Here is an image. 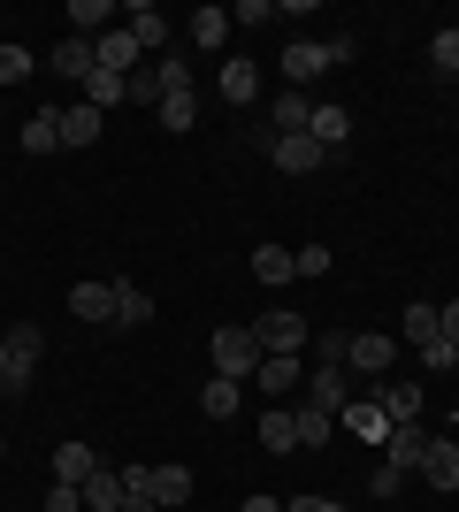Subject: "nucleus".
<instances>
[{
  "label": "nucleus",
  "instance_id": "6e6552de",
  "mask_svg": "<svg viewBox=\"0 0 459 512\" xmlns=\"http://www.w3.org/2000/svg\"><path fill=\"white\" fill-rule=\"evenodd\" d=\"M337 428H345V436H360V444H383V436H391V413L375 406V398H352V406L337 413Z\"/></svg>",
  "mask_w": 459,
  "mask_h": 512
},
{
  "label": "nucleus",
  "instance_id": "4be33fe9",
  "mask_svg": "<svg viewBox=\"0 0 459 512\" xmlns=\"http://www.w3.org/2000/svg\"><path fill=\"white\" fill-rule=\"evenodd\" d=\"M291 413H299V451H314V444H329V436H337V413L314 406V398H299Z\"/></svg>",
  "mask_w": 459,
  "mask_h": 512
},
{
  "label": "nucleus",
  "instance_id": "b1692460",
  "mask_svg": "<svg viewBox=\"0 0 459 512\" xmlns=\"http://www.w3.org/2000/svg\"><path fill=\"white\" fill-rule=\"evenodd\" d=\"M100 130H108V115H100V107H62V146H92V138H100Z\"/></svg>",
  "mask_w": 459,
  "mask_h": 512
},
{
  "label": "nucleus",
  "instance_id": "a18cd8bd",
  "mask_svg": "<svg viewBox=\"0 0 459 512\" xmlns=\"http://www.w3.org/2000/svg\"><path fill=\"white\" fill-rule=\"evenodd\" d=\"M238 512H284V497H245Z\"/></svg>",
  "mask_w": 459,
  "mask_h": 512
},
{
  "label": "nucleus",
  "instance_id": "cd10ccee",
  "mask_svg": "<svg viewBox=\"0 0 459 512\" xmlns=\"http://www.w3.org/2000/svg\"><path fill=\"white\" fill-rule=\"evenodd\" d=\"M131 100V85H123V77H108V69H92L85 77V107H100V115H108V107H123Z\"/></svg>",
  "mask_w": 459,
  "mask_h": 512
},
{
  "label": "nucleus",
  "instance_id": "4468645a",
  "mask_svg": "<svg viewBox=\"0 0 459 512\" xmlns=\"http://www.w3.org/2000/svg\"><path fill=\"white\" fill-rule=\"evenodd\" d=\"M153 505H161V512L192 505V467H176V459H169V467H153Z\"/></svg>",
  "mask_w": 459,
  "mask_h": 512
},
{
  "label": "nucleus",
  "instance_id": "9d476101",
  "mask_svg": "<svg viewBox=\"0 0 459 512\" xmlns=\"http://www.w3.org/2000/svg\"><path fill=\"white\" fill-rule=\"evenodd\" d=\"M268 161H276L284 176H314V169L329 161V153L314 146V138H276V146H268Z\"/></svg>",
  "mask_w": 459,
  "mask_h": 512
},
{
  "label": "nucleus",
  "instance_id": "20e7f679",
  "mask_svg": "<svg viewBox=\"0 0 459 512\" xmlns=\"http://www.w3.org/2000/svg\"><path fill=\"white\" fill-rule=\"evenodd\" d=\"M92 62L108 69V77H123V85H131V69L146 62V54H138V39L123 31V23H115V31H100V39H92Z\"/></svg>",
  "mask_w": 459,
  "mask_h": 512
},
{
  "label": "nucleus",
  "instance_id": "f704fd0d",
  "mask_svg": "<svg viewBox=\"0 0 459 512\" xmlns=\"http://www.w3.org/2000/svg\"><path fill=\"white\" fill-rule=\"evenodd\" d=\"M429 69L459 77V31H437V39H429Z\"/></svg>",
  "mask_w": 459,
  "mask_h": 512
},
{
  "label": "nucleus",
  "instance_id": "ea45409f",
  "mask_svg": "<svg viewBox=\"0 0 459 512\" xmlns=\"http://www.w3.org/2000/svg\"><path fill=\"white\" fill-rule=\"evenodd\" d=\"M322 54H329V69H345V62H352V31H329Z\"/></svg>",
  "mask_w": 459,
  "mask_h": 512
},
{
  "label": "nucleus",
  "instance_id": "5701e85b",
  "mask_svg": "<svg viewBox=\"0 0 459 512\" xmlns=\"http://www.w3.org/2000/svg\"><path fill=\"white\" fill-rule=\"evenodd\" d=\"M23 153H62V107H39L23 123Z\"/></svg>",
  "mask_w": 459,
  "mask_h": 512
},
{
  "label": "nucleus",
  "instance_id": "1a4fd4ad",
  "mask_svg": "<svg viewBox=\"0 0 459 512\" xmlns=\"http://www.w3.org/2000/svg\"><path fill=\"white\" fill-rule=\"evenodd\" d=\"M329 69V54H322V39H291L284 46V77H291V92H306L314 77Z\"/></svg>",
  "mask_w": 459,
  "mask_h": 512
},
{
  "label": "nucleus",
  "instance_id": "f3484780",
  "mask_svg": "<svg viewBox=\"0 0 459 512\" xmlns=\"http://www.w3.org/2000/svg\"><path fill=\"white\" fill-rule=\"evenodd\" d=\"M383 451H391V459H383V467H421V451H429V436H421V421H406V428H391V436H383Z\"/></svg>",
  "mask_w": 459,
  "mask_h": 512
},
{
  "label": "nucleus",
  "instance_id": "58836bf2",
  "mask_svg": "<svg viewBox=\"0 0 459 512\" xmlns=\"http://www.w3.org/2000/svg\"><path fill=\"white\" fill-rule=\"evenodd\" d=\"M46 512H85V490H77V482H54V490H46Z\"/></svg>",
  "mask_w": 459,
  "mask_h": 512
},
{
  "label": "nucleus",
  "instance_id": "c03bdc74",
  "mask_svg": "<svg viewBox=\"0 0 459 512\" xmlns=\"http://www.w3.org/2000/svg\"><path fill=\"white\" fill-rule=\"evenodd\" d=\"M0 390H31V383L16 375V360H8V344H0Z\"/></svg>",
  "mask_w": 459,
  "mask_h": 512
},
{
  "label": "nucleus",
  "instance_id": "49530a36",
  "mask_svg": "<svg viewBox=\"0 0 459 512\" xmlns=\"http://www.w3.org/2000/svg\"><path fill=\"white\" fill-rule=\"evenodd\" d=\"M123 512H161V505H153V497H123Z\"/></svg>",
  "mask_w": 459,
  "mask_h": 512
},
{
  "label": "nucleus",
  "instance_id": "de8ad7c7",
  "mask_svg": "<svg viewBox=\"0 0 459 512\" xmlns=\"http://www.w3.org/2000/svg\"><path fill=\"white\" fill-rule=\"evenodd\" d=\"M0 459H8V436H0Z\"/></svg>",
  "mask_w": 459,
  "mask_h": 512
},
{
  "label": "nucleus",
  "instance_id": "bb28decb",
  "mask_svg": "<svg viewBox=\"0 0 459 512\" xmlns=\"http://www.w3.org/2000/svg\"><path fill=\"white\" fill-rule=\"evenodd\" d=\"M85 474H100V451L92 444H62L54 451V482H85Z\"/></svg>",
  "mask_w": 459,
  "mask_h": 512
},
{
  "label": "nucleus",
  "instance_id": "ddd939ff",
  "mask_svg": "<svg viewBox=\"0 0 459 512\" xmlns=\"http://www.w3.org/2000/svg\"><path fill=\"white\" fill-rule=\"evenodd\" d=\"M306 138H314V146H345V138H352V115H345V107H337V100H314V123H306Z\"/></svg>",
  "mask_w": 459,
  "mask_h": 512
},
{
  "label": "nucleus",
  "instance_id": "39448f33",
  "mask_svg": "<svg viewBox=\"0 0 459 512\" xmlns=\"http://www.w3.org/2000/svg\"><path fill=\"white\" fill-rule=\"evenodd\" d=\"M421 482L444 497H459V444L452 436H429V451H421Z\"/></svg>",
  "mask_w": 459,
  "mask_h": 512
},
{
  "label": "nucleus",
  "instance_id": "dca6fc26",
  "mask_svg": "<svg viewBox=\"0 0 459 512\" xmlns=\"http://www.w3.org/2000/svg\"><path fill=\"white\" fill-rule=\"evenodd\" d=\"M238 406H245V383H230V375H215V383L199 390V413H207V421H238Z\"/></svg>",
  "mask_w": 459,
  "mask_h": 512
},
{
  "label": "nucleus",
  "instance_id": "f8f14e48",
  "mask_svg": "<svg viewBox=\"0 0 459 512\" xmlns=\"http://www.w3.org/2000/svg\"><path fill=\"white\" fill-rule=\"evenodd\" d=\"M0 344H8V360H16V375L31 383V375H39V344H46V329H39V321H16V329H8Z\"/></svg>",
  "mask_w": 459,
  "mask_h": 512
},
{
  "label": "nucleus",
  "instance_id": "79ce46f5",
  "mask_svg": "<svg viewBox=\"0 0 459 512\" xmlns=\"http://www.w3.org/2000/svg\"><path fill=\"white\" fill-rule=\"evenodd\" d=\"M437 337H444V344H459V299H452V306H437Z\"/></svg>",
  "mask_w": 459,
  "mask_h": 512
},
{
  "label": "nucleus",
  "instance_id": "6ab92c4d",
  "mask_svg": "<svg viewBox=\"0 0 459 512\" xmlns=\"http://www.w3.org/2000/svg\"><path fill=\"white\" fill-rule=\"evenodd\" d=\"M261 390H276L284 406H299V390H306V375H299V360H261V375H253Z\"/></svg>",
  "mask_w": 459,
  "mask_h": 512
},
{
  "label": "nucleus",
  "instance_id": "4c0bfd02",
  "mask_svg": "<svg viewBox=\"0 0 459 512\" xmlns=\"http://www.w3.org/2000/svg\"><path fill=\"white\" fill-rule=\"evenodd\" d=\"M31 77V54L23 46H0V85H23Z\"/></svg>",
  "mask_w": 459,
  "mask_h": 512
},
{
  "label": "nucleus",
  "instance_id": "a878e982",
  "mask_svg": "<svg viewBox=\"0 0 459 512\" xmlns=\"http://www.w3.org/2000/svg\"><path fill=\"white\" fill-rule=\"evenodd\" d=\"M146 321H153V299L138 283H115V329H146Z\"/></svg>",
  "mask_w": 459,
  "mask_h": 512
},
{
  "label": "nucleus",
  "instance_id": "f257e3e1",
  "mask_svg": "<svg viewBox=\"0 0 459 512\" xmlns=\"http://www.w3.org/2000/svg\"><path fill=\"white\" fill-rule=\"evenodd\" d=\"M207 352H215V375H230V383H245V375H261V337H253V329H215V344H207Z\"/></svg>",
  "mask_w": 459,
  "mask_h": 512
},
{
  "label": "nucleus",
  "instance_id": "f03ea898",
  "mask_svg": "<svg viewBox=\"0 0 459 512\" xmlns=\"http://www.w3.org/2000/svg\"><path fill=\"white\" fill-rule=\"evenodd\" d=\"M306 329H314V321H306V314H291V306H276V314H261V321H253V337H261V352H268V360H299V352H306Z\"/></svg>",
  "mask_w": 459,
  "mask_h": 512
},
{
  "label": "nucleus",
  "instance_id": "393cba45",
  "mask_svg": "<svg viewBox=\"0 0 459 512\" xmlns=\"http://www.w3.org/2000/svg\"><path fill=\"white\" fill-rule=\"evenodd\" d=\"M92 69H100V62H92V39H77V31H69V39L54 46V77H77V85H85Z\"/></svg>",
  "mask_w": 459,
  "mask_h": 512
},
{
  "label": "nucleus",
  "instance_id": "9b49d317",
  "mask_svg": "<svg viewBox=\"0 0 459 512\" xmlns=\"http://www.w3.org/2000/svg\"><path fill=\"white\" fill-rule=\"evenodd\" d=\"M299 398H314V406H329V413H345V406H352V383H345V367H314Z\"/></svg>",
  "mask_w": 459,
  "mask_h": 512
},
{
  "label": "nucleus",
  "instance_id": "e433bc0d",
  "mask_svg": "<svg viewBox=\"0 0 459 512\" xmlns=\"http://www.w3.org/2000/svg\"><path fill=\"white\" fill-rule=\"evenodd\" d=\"M421 367H429V375H444V367H459V344L429 337V344H421Z\"/></svg>",
  "mask_w": 459,
  "mask_h": 512
},
{
  "label": "nucleus",
  "instance_id": "a211bd4d",
  "mask_svg": "<svg viewBox=\"0 0 459 512\" xmlns=\"http://www.w3.org/2000/svg\"><path fill=\"white\" fill-rule=\"evenodd\" d=\"M69 314L77 321H115V283H77V291H69Z\"/></svg>",
  "mask_w": 459,
  "mask_h": 512
},
{
  "label": "nucleus",
  "instance_id": "aec40b11",
  "mask_svg": "<svg viewBox=\"0 0 459 512\" xmlns=\"http://www.w3.org/2000/svg\"><path fill=\"white\" fill-rule=\"evenodd\" d=\"M77 490H85V512H123V474H115V467L85 474V482H77Z\"/></svg>",
  "mask_w": 459,
  "mask_h": 512
},
{
  "label": "nucleus",
  "instance_id": "a19ab883",
  "mask_svg": "<svg viewBox=\"0 0 459 512\" xmlns=\"http://www.w3.org/2000/svg\"><path fill=\"white\" fill-rule=\"evenodd\" d=\"M238 23H276V0H238Z\"/></svg>",
  "mask_w": 459,
  "mask_h": 512
},
{
  "label": "nucleus",
  "instance_id": "c9c22d12",
  "mask_svg": "<svg viewBox=\"0 0 459 512\" xmlns=\"http://www.w3.org/2000/svg\"><path fill=\"white\" fill-rule=\"evenodd\" d=\"M291 276H329V245H299V253H291Z\"/></svg>",
  "mask_w": 459,
  "mask_h": 512
},
{
  "label": "nucleus",
  "instance_id": "7ed1b4c3",
  "mask_svg": "<svg viewBox=\"0 0 459 512\" xmlns=\"http://www.w3.org/2000/svg\"><path fill=\"white\" fill-rule=\"evenodd\" d=\"M398 360V337H383V329H352L345 337V367H360V375H391Z\"/></svg>",
  "mask_w": 459,
  "mask_h": 512
},
{
  "label": "nucleus",
  "instance_id": "473e14b6",
  "mask_svg": "<svg viewBox=\"0 0 459 512\" xmlns=\"http://www.w3.org/2000/svg\"><path fill=\"white\" fill-rule=\"evenodd\" d=\"M153 115H161L169 130H192V123H199V100H192V92H169V100L153 107Z\"/></svg>",
  "mask_w": 459,
  "mask_h": 512
},
{
  "label": "nucleus",
  "instance_id": "c85d7f7f",
  "mask_svg": "<svg viewBox=\"0 0 459 512\" xmlns=\"http://www.w3.org/2000/svg\"><path fill=\"white\" fill-rule=\"evenodd\" d=\"M184 31H192V46H222V39H230V16H222V8H192Z\"/></svg>",
  "mask_w": 459,
  "mask_h": 512
},
{
  "label": "nucleus",
  "instance_id": "0eeeda50",
  "mask_svg": "<svg viewBox=\"0 0 459 512\" xmlns=\"http://www.w3.org/2000/svg\"><path fill=\"white\" fill-rule=\"evenodd\" d=\"M215 92H222L230 107H253V100H261V69L245 62V54H230V62H222V77H215Z\"/></svg>",
  "mask_w": 459,
  "mask_h": 512
},
{
  "label": "nucleus",
  "instance_id": "c756f323",
  "mask_svg": "<svg viewBox=\"0 0 459 512\" xmlns=\"http://www.w3.org/2000/svg\"><path fill=\"white\" fill-rule=\"evenodd\" d=\"M375 406L391 413V428H406V421H421V390H414V383H391L383 398H375Z\"/></svg>",
  "mask_w": 459,
  "mask_h": 512
},
{
  "label": "nucleus",
  "instance_id": "423d86ee",
  "mask_svg": "<svg viewBox=\"0 0 459 512\" xmlns=\"http://www.w3.org/2000/svg\"><path fill=\"white\" fill-rule=\"evenodd\" d=\"M123 31L138 39V54H146V62H161V54H169V23H161V8H146V0L123 16Z\"/></svg>",
  "mask_w": 459,
  "mask_h": 512
},
{
  "label": "nucleus",
  "instance_id": "412c9836",
  "mask_svg": "<svg viewBox=\"0 0 459 512\" xmlns=\"http://www.w3.org/2000/svg\"><path fill=\"white\" fill-rule=\"evenodd\" d=\"M261 444L291 459V451H299V413H291V406H268V413H261Z\"/></svg>",
  "mask_w": 459,
  "mask_h": 512
},
{
  "label": "nucleus",
  "instance_id": "7c9ffc66",
  "mask_svg": "<svg viewBox=\"0 0 459 512\" xmlns=\"http://www.w3.org/2000/svg\"><path fill=\"white\" fill-rule=\"evenodd\" d=\"M69 23H77V39H100V31H115L108 0H69Z\"/></svg>",
  "mask_w": 459,
  "mask_h": 512
},
{
  "label": "nucleus",
  "instance_id": "2f4dec72",
  "mask_svg": "<svg viewBox=\"0 0 459 512\" xmlns=\"http://www.w3.org/2000/svg\"><path fill=\"white\" fill-rule=\"evenodd\" d=\"M253 276L261 283H291V253L284 245H253Z\"/></svg>",
  "mask_w": 459,
  "mask_h": 512
},
{
  "label": "nucleus",
  "instance_id": "2eb2a0df",
  "mask_svg": "<svg viewBox=\"0 0 459 512\" xmlns=\"http://www.w3.org/2000/svg\"><path fill=\"white\" fill-rule=\"evenodd\" d=\"M268 123H276V138H306V123H314V100H306V92H276Z\"/></svg>",
  "mask_w": 459,
  "mask_h": 512
},
{
  "label": "nucleus",
  "instance_id": "37998d69",
  "mask_svg": "<svg viewBox=\"0 0 459 512\" xmlns=\"http://www.w3.org/2000/svg\"><path fill=\"white\" fill-rule=\"evenodd\" d=\"M284 512H345V505H337V497H291Z\"/></svg>",
  "mask_w": 459,
  "mask_h": 512
},
{
  "label": "nucleus",
  "instance_id": "72a5a7b5",
  "mask_svg": "<svg viewBox=\"0 0 459 512\" xmlns=\"http://www.w3.org/2000/svg\"><path fill=\"white\" fill-rule=\"evenodd\" d=\"M406 337H414V352H421L429 337H437V306H429V299H414V306H406Z\"/></svg>",
  "mask_w": 459,
  "mask_h": 512
}]
</instances>
